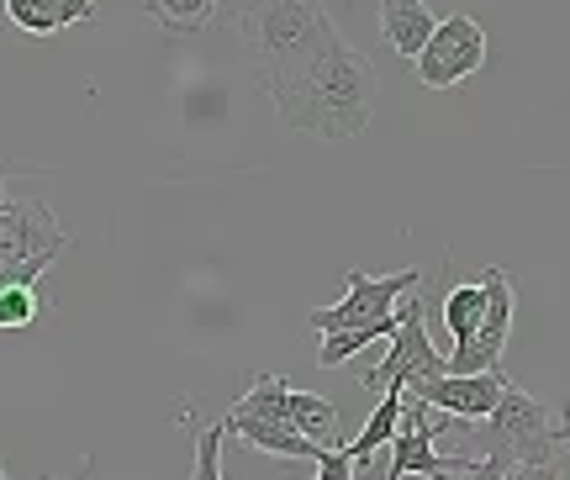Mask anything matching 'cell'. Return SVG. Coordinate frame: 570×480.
<instances>
[{
  "label": "cell",
  "mask_w": 570,
  "mask_h": 480,
  "mask_svg": "<svg viewBox=\"0 0 570 480\" xmlns=\"http://www.w3.org/2000/svg\"><path fill=\"white\" fill-rule=\"evenodd\" d=\"M417 270H396V275H365V270H348L344 275V296L333 301V306H317L312 312V333H344V327H370V322H381L396 312V301L417 291Z\"/></svg>",
  "instance_id": "5b68a950"
},
{
  "label": "cell",
  "mask_w": 570,
  "mask_h": 480,
  "mask_svg": "<svg viewBox=\"0 0 570 480\" xmlns=\"http://www.w3.org/2000/svg\"><path fill=\"white\" fill-rule=\"evenodd\" d=\"M223 428H227V439H244L248 449H259V454H275V460H323L327 449L323 443H312V439H302L296 428H285L281 418H265V412H248V406H238L233 401V412L223 418Z\"/></svg>",
  "instance_id": "8fae6325"
},
{
  "label": "cell",
  "mask_w": 570,
  "mask_h": 480,
  "mask_svg": "<svg viewBox=\"0 0 570 480\" xmlns=\"http://www.w3.org/2000/svg\"><path fill=\"white\" fill-rule=\"evenodd\" d=\"M487 317V285L481 281H460L444 291V333L454 343L475 339V327Z\"/></svg>",
  "instance_id": "e0dca14e"
},
{
  "label": "cell",
  "mask_w": 570,
  "mask_h": 480,
  "mask_svg": "<svg viewBox=\"0 0 570 480\" xmlns=\"http://www.w3.org/2000/svg\"><path fill=\"white\" fill-rule=\"evenodd\" d=\"M338 27L323 11V0H248L238 11V38L248 48L254 80L275 96Z\"/></svg>",
  "instance_id": "7a4b0ae2"
},
{
  "label": "cell",
  "mask_w": 570,
  "mask_h": 480,
  "mask_svg": "<svg viewBox=\"0 0 570 480\" xmlns=\"http://www.w3.org/2000/svg\"><path fill=\"white\" fill-rule=\"evenodd\" d=\"M317 480H360V464L348 460L344 449H327L323 460H317Z\"/></svg>",
  "instance_id": "d6986e66"
},
{
  "label": "cell",
  "mask_w": 570,
  "mask_h": 480,
  "mask_svg": "<svg viewBox=\"0 0 570 480\" xmlns=\"http://www.w3.org/2000/svg\"><path fill=\"white\" fill-rule=\"evenodd\" d=\"M396 327H402V312H391V317H381V322H370V327H344V333H323V343H317V364H323V370H338V364H348L354 354H365L370 343L391 339Z\"/></svg>",
  "instance_id": "9a60e30c"
},
{
  "label": "cell",
  "mask_w": 570,
  "mask_h": 480,
  "mask_svg": "<svg viewBox=\"0 0 570 480\" xmlns=\"http://www.w3.org/2000/svg\"><path fill=\"white\" fill-rule=\"evenodd\" d=\"M6 17L27 38H53L75 21H96V0H6Z\"/></svg>",
  "instance_id": "7c38bea8"
},
{
  "label": "cell",
  "mask_w": 570,
  "mask_h": 480,
  "mask_svg": "<svg viewBox=\"0 0 570 480\" xmlns=\"http://www.w3.org/2000/svg\"><path fill=\"white\" fill-rule=\"evenodd\" d=\"M223 422H206L196 428V464H190V480H223Z\"/></svg>",
  "instance_id": "ac0fdd59"
},
{
  "label": "cell",
  "mask_w": 570,
  "mask_h": 480,
  "mask_svg": "<svg viewBox=\"0 0 570 480\" xmlns=\"http://www.w3.org/2000/svg\"><path fill=\"white\" fill-rule=\"evenodd\" d=\"M63 248H69V233L53 222V212L42 200H6V212H0V275L32 259H59Z\"/></svg>",
  "instance_id": "9c48e42d"
},
{
  "label": "cell",
  "mask_w": 570,
  "mask_h": 480,
  "mask_svg": "<svg viewBox=\"0 0 570 480\" xmlns=\"http://www.w3.org/2000/svg\"><path fill=\"white\" fill-rule=\"evenodd\" d=\"M417 80L428 90H454V85H465L470 75H481L487 69V32H481V21L475 17H449L433 27V38L423 42V53H417Z\"/></svg>",
  "instance_id": "52a82bcc"
},
{
  "label": "cell",
  "mask_w": 570,
  "mask_h": 480,
  "mask_svg": "<svg viewBox=\"0 0 570 480\" xmlns=\"http://www.w3.org/2000/svg\"><path fill=\"white\" fill-rule=\"evenodd\" d=\"M560 439L570 443V406H566V412H560Z\"/></svg>",
  "instance_id": "ffe728a7"
},
{
  "label": "cell",
  "mask_w": 570,
  "mask_h": 480,
  "mask_svg": "<svg viewBox=\"0 0 570 480\" xmlns=\"http://www.w3.org/2000/svg\"><path fill=\"white\" fill-rule=\"evenodd\" d=\"M487 428H481V443H487V470L491 480L508 476V470H523V464H554L560 460V422H550V406L533 401L523 385L502 391V401L491 406Z\"/></svg>",
  "instance_id": "3957f363"
},
{
  "label": "cell",
  "mask_w": 570,
  "mask_h": 480,
  "mask_svg": "<svg viewBox=\"0 0 570 480\" xmlns=\"http://www.w3.org/2000/svg\"><path fill=\"white\" fill-rule=\"evenodd\" d=\"M0 212H6V164H0Z\"/></svg>",
  "instance_id": "44dd1931"
},
{
  "label": "cell",
  "mask_w": 570,
  "mask_h": 480,
  "mask_svg": "<svg viewBox=\"0 0 570 480\" xmlns=\"http://www.w3.org/2000/svg\"><path fill=\"white\" fill-rule=\"evenodd\" d=\"M433 11H428L423 0H386L381 6V32H386V42L402 53V59H417L423 53V42L433 38Z\"/></svg>",
  "instance_id": "4fadbf2b"
},
{
  "label": "cell",
  "mask_w": 570,
  "mask_h": 480,
  "mask_svg": "<svg viewBox=\"0 0 570 480\" xmlns=\"http://www.w3.org/2000/svg\"><path fill=\"white\" fill-rule=\"evenodd\" d=\"M223 11V0H142V17L159 27L164 38H196Z\"/></svg>",
  "instance_id": "5bb4252c"
},
{
  "label": "cell",
  "mask_w": 570,
  "mask_h": 480,
  "mask_svg": "<svg viewBox=\"0 0 570 480\" xmlns=\"http://www.w3.org/2000/svg\"><path fill=\"white\" fill-rule=\"evenodd\" d=\"M481 285H487V317L475 327V339L454 343L444 354L449 375H487V370H502L508 333H512V281H508V270L487 264V270H481Z\"/></svg>",
  "instance_id": "ba28073f"
},
{
  "label": "cell",
  "mask_w": 570,
  "mask_h": 480,
  "mask_svg": "<svg viewBox=\"0 0 570 480\" xmlns=\"http://www.w3.org/2000/svg\"><path fill=\"white\" fill-rule=\"evenodd\" d=\"M375 100H381L375 63H370L360 48H348L344 32H333V38L269 96V106H275V117H281L291 133H302V138L348 143L370 127Z\"/></svg>",
  "instance_id": "6da1fadb"
},
{
  "label": "cell",
  "mask_w": 570,
  "mask_h": 480,
  "mask_svg": "<svg viewBox=\"0 0 570 480\" xmlns=\"http://www.w3.org/2000/svg\"><path fill=\"white\" fill-rule=\"evenodd\" d=\"M396 312H402V327L391 333V349L386 360L375 364V370H365L360 381H365V391H412L417 381H433V375H449V360L433 349V339H428V322H423V301L402 296L396 301Z\"/></svg>",
  "instance_id": "277c9868"
},
{
  "label": "cell",
  "mask_w": 570,
  "mask_h": 480,
  "mask_svg": "<svg viewBox=\"0 0 570 480\" xmlns=\"http://www.w3.org/2000/svg\"><path fill=\"white\" fill-rule=\"evenodd\" d=\"M508 391V375L502 370H487V375H433V381H417L407 396L428 401L433 412H449V418H465V422H481L502 401Z\"/></svg>",
  "instance_id": "30bf717a"
},
{
  "label": "cell",
  "mask_w": 570,
  "mask_h": 480,
  "mask_svg": "<svg viewBox=\"0 0 570 480\" xmlns=\"http://www.w3.org/2000/svg\"><path fill=\"white\" fill-rule=\"evenodd\" d=\"M238 406L265 412V418H281L285 428H296L302 439L323 443V449H338V406H333L327 396H317V391L285 385L281 375H269V370H259V375L248 381V391L238 396Z\"/></svg>",
  "instance_id": "8992f818"
},
{
  "label": "cell",
  "mask_w": 570,
  "mask_h": 480,
  "mask_svg": "<svg viewBox=\"0 0 570 480\" xmlns=\"http://www.w3.org/2000/svg\"><path fill=\"white\" fill-rule=\"evenodd\" d=\"M402 401H407V391H381V406L365 418V428H360V439L344 443V454L354 464H370V454L375 449H386L391 439H396V422H402Z\"/></svg>",
  "instance_id": "2e32d148"
},
{
  "label": "cell",
  "mask_w": 570,
  "mask_h": 480,
  "mask_svg": "<svg viewBox=\"0 0 570 480\" xmlns=\"http://www.w3.org/2000/svg\"><path fill=\"white\" fill-rule=\"evenodd\" d=\"M0 480H11V476H6V464H0Z\"/></svg>",
  "instance_id": "7402d4cb"
}]
</instances>
